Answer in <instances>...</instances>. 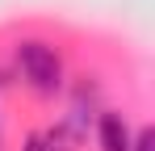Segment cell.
I'll return each mask as SVG.
<instances>
[{
  "label": "cell",
  "instance_id": "3",
  "mask_svg": "<svg viewBox=\"0 0 155 151\" xmlns=\"http://www.w3.org/2000/svg\"><path fill=\"white\" fill-rule=\"evenodd\" d=\"M151 147H155V134H151V130H143L138 139H130V151H151Z\"/></svg>",
  "mask_w": 155,
  "mask_h": 151
},
{
  "label": "cell",
  "instance_id": "1",
  "mask_svg": "<svg viewBox=\"0 0 155 151\" xmlns=\"http://www.w3.org/2000/svg\"><path fill=\"white\" fill-rule=\"evenodd\" d=\"M17 63H21L25 80L38 88V92H54V88H59V80H63L59 55H54L46 42H21V46H17Z\"/></svg>",
  "mask_w": 155,
  "mask_h": 151
},
{
  "label": "cell",
  "instance_id": "4",
  "mask_svg": "<svg viewBox=\"0 0 155 151\" xmlns=\"http://www.w3.org/2000/svg\"><path fill=\"white\" fill-rule=\"evenodd\" d=\"M25 151H51L46 134H29V139H25Z\"/></svg>",
  "mask_w": 155,
  "mask_h": 151
},
{
  "label": "cell",
  "instance_id": "2",
  "mask_svg": "<svg viewBox=\"0 0 155 151\" xmlns=\"http://www.w3.org/2000/svg\"><path fill=\"white\" fill-rule=\"evenodd\" d=\"M101 151H130V126L122 113H101Z\"/></svg>",
  "mask_w": 155,
  "mask_h": 151
}]
</instances>
